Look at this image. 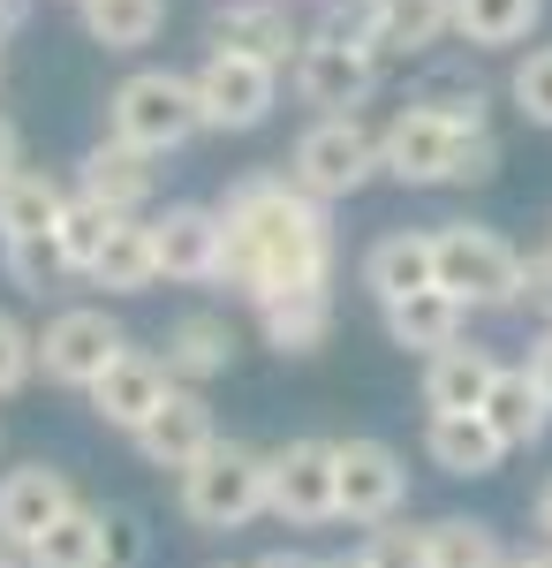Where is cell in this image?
<instances>
[{"mask_svg":"<svg viewBox=\"0 0 552 568\" xmlns=\"http://www.w3.org/2000/svg\"><path fill=\"white\" fill-rule=\"evenodd\" d=\"M409 106H425L431 122H447V130H462V136H484L492 122V91L477 84L469 69H425L417 77V91H409Z\"/></svg>","mask_w":552,"mask_h":568,"instance_id":"484cf974","label":"cell"},{"mask_svg":"<svg viewBox=\"0 0 552 568\" xmlns=\"http://www.w3.org/2000/svg\"><path fill=\"white\" fill-rule=\"evenodd\" d=\"M251 568H318L310 554H296V546H280V554H265V561H251Z\"/></svg>","mask_w":552,"mask_h":568,"instance_id":"ee69618b","label":"cell"},{"mask_svg":"<svg viewBox=\"0 0 552 568\" xmlns=\"http://www.w3.org/2000/svg\"><path fill=\"white\" fill-rule=\"evenodd\" d=\"M205 39H213V53H243V61H265V69H296L303 53V31L280 0H219Z\"/></svg>","mask_w":552,"mask_h":568,"instance_id":"7c38bea8","label":"cell"},{"mask_svg":"<svg viewBox=\"0 0 552 568\" xmlns=\"http://www.w3.org/2000/svg\"><path fill=\"white\" fill-rule=\"evenodd\" d=\"M69 213V190L39 168H16L0 182V243H31V235H53Z\"/></svg>","mask_w":552,"mask_h":568,"instance_id":"603a6c76","label":"cell"},{"mask_svg":"<svg viewBox=\"0 0 552 568\" xmlns=\"http://www.w3.org/2000/svg\"><path fill=\"white\" fill-rule=\"evenodd\" d=\"M167 394H174V379H167V364H160V349H122L114 364H106V379L91 387V417L136 439L160 409H167Z\"/></svg>","mask_w":552,"mask_h":568,"instance_id":"5bb4252c","label":"cell"},{"mask_svg":"<svg viewBox=\"0 0 552 568\" xmlns=\"http://www.w3.org/2000/svg\"><path fill=\"white\" fill-rule=\"evenodd\" d=\"M538 23H545V0H454L462 45H522Z\"/></svg>","mask_w":552,"mask_h":568,"instance_id":"4dcf8cb0","label":"cell"},{"mask_svg":"<svg viewBox=\"0 0 552 568\" xmlns=\"http://www.w3.org/2000/svg\"><path fill=\"white\" fill-rule=\"evenodd\" d=\"M334 493H340V516L348 524L379 530L409 500V463L386 439H334Z\"/></svg>","mask_w":552,"mask_h":568,"instance_id":"9c48e42d","label":"cell"},{"mask_svg":"<svg viewBox=\"0 0 552 568\" xmlns=\"http://www.w3.org/2000/svg\"><path fill=\"white\" fill-rule=\"evenodd\" d=\"M454 144L462 130L431 122L425 106H393V122L379 130V175H393L401 190H431L454 175Z\"/></svg>","mask_w":552,"mask_h":568,"instance_id":"8fae6325","label":"cell"},{"mask_svg":"<svg viewBox=\"0 0 552 568\" xmlns=\"http://www.w3.org/2000/svg\"><path fill=\"white\" fill-rule=\"evenodd\" d=\"M508 568H552V554H522V561H508Z\"/></svg>","mask_w":552,"mask_h":568,"instance_id":"7dc6e473","label":"cell"},{"mask_svg":"<svg viewBox=\"0 0 552 568\" xmlns=\"http://www.w3.org/2000/svg\"><path fill=\"white\" fill-rule=\"evenodd\" d=\"M492 433H500V447H538L545 439V425H552V409H545V394L530 387V372H508L500 364V379H492V394H484V409H477Z\"/></svg>","mask_w":552,"mask_h":568,"instance_id":"d4e9b609","label":"cell"},{"mask_svg":"<svg viewBox=\"0 0 552 568\" xmlns=\"http://www.w3.org/2000/svg\"><path fill=\"white\" fill-rule=\"evenodd\" d=\"M265 516L296 530H318L340 516V493H334V439H288L265 455Z\"/></svg>","mask_w":552,"mask_h":568,"instance_id":"52a82bcc","label":"cell"},{"mask_svg":"<svg viewBox=\"0 0 552 568\" xmlns=\"http://www.w3.org/2000/svg\"><path fill=\"white\" fill-rule=\"evenodd\" d=\"M0 258H8V281H16V288H31V296H45L53 281H69V265H61V243H53V235L0 243Z\"/></svg>","mask_w":552,"mask_h":568,"instance_id":"e575fe53","label":"cell"},{"mask_svg":"<svg viewBox=\"0 0 552 568\" xmlns=\"http://www.w3.org/2000/svg\"><path fill=\"white\" fill-rule=\"evenodd\" d=\"M364 288L379 296V311L439 288V251H431L425 227H393V235H379V243L364 251Z\"/></svg>","mask_w":552,"mask_h":568,"instance_id":"d6986e66","label":"cell"},{"mask_svg":"<svg viewBox=\"0 0 552 568\" xmlns=\"http://www.w3.org/2000/svg\"><path fill=\"white\" fill-rule=\"evenodd\" d=\"M318 568H371V561H364V546H356V554H326Z\"/></svg>","mask_w":552,"mask_h":568,"instance_id":"bcb514c9","label":"cell"},{"mask_svg":"<svg viewBox=\"0 0 552 568\" xmlns=\"http://www.w3.org/2000/svg\"><path fill=\"white\" fill-rule=\"evenodd\" d=\"M91 281H99L106 296H144V288L160 281L152 220H114V235H106V251H99V265H91Z\"/></svg>","mask_w":552,"mask_h":568,"instance_id":"83f0119b","label":"cell"},{"mask_svg":"<svg viewBox=\"0 0 552 568\" xmlns=\"http://www.w3.org/2000/svg\"><path fill=\"white\" fill-rule=\"evenodd\" d=\"M425 455L447 478H492L508 463V447L484 417H425Z\"/></svg>","mask_w":552,"mask_h":568,"instance_id":"7402d4cb","label":"cell"},{"mask_svg":"<svg viewBox=\"0 0 552 568\" xmlns=\"http://www.w3.org/2000/svg\"><path fill=\"white\" fill-rule=\"evenodd\" d=\"M213 568H235V561H213Z\"/></svg>","mask_w":552,"mask_h":568,"instance_id":"681fc988","label":"cell"},{"mask_svg":"<svg viewBox=\"0 0 552 568\" xmlns=\"http://www.w3.org/2000/svg\"><path fill=\"white\" fill-rule=\"evenodd\" d=\"M106 235H114V213H99V205H84V197H69V213H61V227H53L61 265H69L76 281H91V265H99V251H106Z\"/></svg>","mask_w":552,"mask_h":568,"instance_id":"d6a6232c","label":"cell"},{"mask_svg":"<svg viewBox=\"0 0 552 568\" xmlns=\"http://www.w3.org/2000/svg\"><path fill=\"white\" fill-rule=\"evenodd\" d=\"M0 568H23V554H16V546H0Z\"/></svg>","mask_w":552,"mask_h":568,"instance_id":"c3c4849f","label":"cell"},{"mask_svg":"<svg viewBox=\"0 0 552 568\" xmlns=\"http://www.w3.org/2000/svg\"><path fill=\"white\" fill-rule=\"evenodd\" d=\"M106 516V568H136L144 561V516L136 508H99Z\"/></svg>","mask_w":552,"mask_h":568,"instance_id":"f35d334b","label":"cell"},{"mask_svg":"<svg viewBox=\"0 0 552 568\" xmlns=\"http://www.w3.org/2000/svg\"><path fill=\"white\" fill-rule=\"evenodd\" d=\"M182 516L197 530H243L265 516V447L219 439L213 455L182 478Z\"/></svg>","mask_w":552,"mask_h":568,"instance_id":"5b68a950","label":"cell"},{"mask_svg":"<svg viewBox=\"0 0 552 568\" xmlns=\"http://www.w3.org/2000/svg\"><path fill=\"white\" fill-rule=\"evenodd\" d=\"M31 372H39V334L16 311H0V402L16 387H31Z\"/></svg>","mask_w":552,"mask_h":568,"instance_id":"d590c367","label":"cell"},{"mask_svg":"<svg viewBox=\"0 0 552 568\" xmlns=\"http://www.w3.org/2000/svg\"><path fill=\"white\" fill-rule=\"evenodd\" d=\"M462 318H469V311L454 304L447 288H425V296H409V304L386 311V342H393V349H417L431 364L439 349H454V342H462Z\"/></svg>","mask_w":552,"mask_h":568,"instance_id":"cb8c5ba5","label":"cell"},{"mask_svg":"<svg viewBox=\"0 0 552 568\" xmlns=\"http://www.w3.org/2000/svg\"><path fill=\"white\" fill-rule=\"evenodd\" d=\"M76 8H84V0H76Z\"/></svg>","mask_w":552,"mask_h":568,"instance_id":"f907efd6","label":"cell"},{"mask_svg":"<svg viewBox=\"0 0 552 568\" xmlns=\"http://www.w3.org/2000/svg\"><path fill=\"white\" fill-rule=\"evenodd\" d=\"M190 84H197L205 130H257V122L280 106V69L243 61V53H205V69H197Z\"/></svg>","mask_w":552,"mask_h":568,"instance_id":"30bf717a","label":"cell"},{"mask_svg":"<svg viewBox=\"0 0 552 568\" xmlns=\"http://www.w3.org/2000/svg\"><path fill=\"white\" fill-rule=\"evenodd\" d=\"M122 349H129L122 318L99 311V304H69V311H53V318L39 326V372L53 379V387H76V394L99 387L106 364H114Z\"/></svg>","mask_w":552,"mask_h":568,"instance_id":"8992f818","label":"cell"},{"mask_svg":"<svg viewBox=\"0 0 552 568\" xmlns=\"http://www.w3.org/2000/svg\"><path fill=\"white\" fill-rule=\"evenodd\" d=\"M386 61L379 53H364V45L348 39H326V31H310L296 53V69H288V84H296L303 106H318V114H356L371 91H379Z\"/></svg>","mask_w":552,"mask_h":568,"instance_id":"ba28073f","label":"cell"},{"mask_svg":"<svg viewBox=\"0 0 552 568\" xmlns=\"http://www.w3.org/2000/svg\"><path fill=\"white\" fill-rule=\"evenodd\" d=\"M371 175H379V130L364 114H318L296 136V152H288V182L303 197H318V205L356 197Z\"/></svg>","mask_w":552,"mask_h":568,"instance_id":"277c9868","label":"cell"},{"mask_svg":"<svg viewBox=\"0 0 552 568\" xmlns=\"http://www.w3.org/2000/svg\"><path fill=\"white\" fill-rule=\"evenodd\" d=\"M136 447H144V463L152 470H174V478H190L205 455L219 447V417H213V402L197 387H174L167 394V409L136 433Z\"/></svg>","mask_w":552,"mask_h":568,"instance_id":"2e32d148","label":"cell"},{"mask_svg":"<svg viewBox=\"0 0 552 568\" xmlns=\"http://www.w3.org/2000/svg\"><path fill=\"white\" fill-rule=\"evenodd\" d=\"M69 508H84L76 485H69V470H53V463H23V470H8V478H0V546H16V554L39 546Z\"/></svg>","mask_w":552,"mask_h":568,"instance_id":"9a60e30c","label":"cell"},{"mask_svg":"<svg viewBox=\"0 0 552 568\" xmlns=\"http://www.w3.org/2000/svg\"><path fill=\"white\" fill-rule=\"evenodd\" d=\"M197 130H205V114H197V84L174 77V69H136V77H122L114 99H106V136L129 144V152H144V160L182 152Z\"/></svg>","mask_w":552,"mask_h":568,"instance_id":"7a4b0ae2","label":"cell"},{"mask_svg":"<svg viewBox=\"0 0 552 568\" xmlns=\"http://www.w3.org/2000/svg\"><path fill=\"white\" fill-rule=\"evenodd\" d=\"M522 296L552 311V251H538V258H522Z\"/></svg>","mask_w":552,"mask_h":568,"instance_id":"ab89813d","label":"cell"},{"mask_svg":"<svg viewBox=\"0 0 552 568\" xmlns=\"http://www.w3.org/2000/svg\"><path fill=\"white\" fill-rule=\"evenodd\" d=\"M84 31L106 53H136L167 31V0H84Z\"/></svg>","mask_w":552,"mask_h":568,"instance_id":"f546056e","label":"cell"},{"mask_svg":"<svg viewBox=\"0 0 552 568\" xmlns=\"http://www.w3.org/2000/svg\"><path fill=\"white\" fill-rule=\"evenodd\" d=\"M508 99L522 106V122H538V130H552V45H530V53L514 61Z\"/></svg>","mask_w":552,"mask_h":568,"instance_id":"836d02e7","label":"cell"},{"mask_svg":"<svg viewBox=\"0 0 552 568\" xmlns=\"http://www.w3.org/2000/svg\"><path fill=\"white\" fill-rule=\"evenodd\" d=\"M160 364H167L174 387H205L219 372H235V326L219 311H182L160 334Z\"/></svg>","mask_w":552,"mask_h":568,"instance_id":"ac0fdd59","label":"cell"},{"mask_svg":"<svg viewBox=\"0 0 552 568\" xmlns=\"http://www.w3.org/2000/svg\"><path fill=\"white\" fill-rule=\"evenodd\" d=\"M492 175H500V136H492V130H484V136H462V144H454V175H447V182L484 190Z\"/></svg>","mask_w":552,"mask_h":568,"instance_id":"74e56055","label":"cell"},{"mask_svg":"<svg viewBox=\"0 0 552 568\" xmlns=\"http://www.w3.org/2000/svg\"><path fill=\"white\" fill-rule=\"evenodd\" d=\"M425 554H431V568H508L500 561V530L477 524V516H439V524H425Z\"/></svg>","mask_w":552,"mask_h":568,"instance_id":"1f68e13d","label":"cell"},{"mask_svg":"<svg viewBox=\"0 0 552 568\" xmlns=\"http://www.w3.org/2000/svg\"><path fill=\"white\" fill-rule=\"evenodd\" d=\"M492 379H500V364L484 349H469V342H454V349H439L425 364V409L431 417H477Z\"/></svg>","mask_w":552,"mask_h":568,"instance_id":"ffe728a7","label":"cell"},{"mask_svg":"<svg viewBox=\"0 0 552 568\" xmlns=\"http://www.w3.org/2000/svg\"><path fill=\"white\" fill-rule=\"evenodd\" d=\"M23 568H106V516L69 508L39 546H23Z\"/></svg>","mask_w":552,"mask_h":568,"instance_id":"f1b7e54d","label":"cell"},{"mask_svg":"<svg viewBox=\"0 0 552 568\" xmlns=\"http://www.w3.org/2000/svg\"><path fill=\"white\" fill-rule=\"evenodd\" d=\"M23 23H31V0H0V45L16 39V31H23Z\"/></svg>","mask_w":552,"mask_h":568,"instance_id":"7bdbcfd3","label":"cell"},{"mask_svg":"<svg viewBox=\"0 0 552 568\" xmlns=\"http://www.w3.org/2000/svg\"><path fill=\"white\" fill-rule=\"evenodd\" d=\"M152 251H160V281H219L227 273V227L219 205H167L152 220Z\"/></svg>","mask_w":552,"mask_h":568,"instance_id":"4fadbf2b","label":"cell"},{"mask_svg":"<svg viewBox=\"0 0 552 568\" xmlns=\"http://www.w3.org/2000/svg\"><path fill=\"white\" fill-rule=\"evenodd\" d=\"M16 168H23V130H16V122L0 114V182L16 175Z\"/></svg>","mask_w":552,"mask_h":568,"instance_id":"b9f144b4","label":"cell"},{"mask_svg":"<svg viewBox=\"0 0 552 568\" xmlns=\"http://www.w3.org/2000/svg\"><path fill=\"white\" fill-rule=\"evenodd\" d=\"M257 326H265V349H280V356H318L326 342H334V288L273 296V304H257Z\"/></svg>","mask_w":552,"mask_h":568,"instance_id":"44dd1931","label":"cell"},{"mask_svg":"<svg viewBox=\"0 0 552 568\" xmlns=\"http://www.w3.org/2000/svg\"><path fill=\"white\" fill-rule=\"evenodd\" d=\"M530 516H538V530H545V538H552V478L538 485V500H530Z\"/></svg>","mask_w":552,"mask_h":568,"instance_id":"f6af8a7d","label":"cell"},{"mask_svg":"<svg viewBox=\"0 0 552 568\" xmlns=\"http://www.w3.org/2000/svg\"><path fill=\"white\" fill-rule=\"evenodd\" d=\"M364 561H371V568H431L425 530H409L401 516H393V524H379L371 538H364Z\"/></svg>","mask_w":552,"mask_h":568,"instance_id":"8d00e7d4","label":"cell"},{"mask_svg":"<svg viewBox=\"0 0 552 568\" xmlns=\"http://www.w3.org/2000/svg\"><path fill=\"white\" fill-rule=\"evenodd\" d=\"M219 227H227L219 281L235 296L273 304V296H303V288H334V220L288 175H243L219 197Z\"/></svg>","mask_w":552,"mask_h":568,"instance_id":"6da1fadb","label":"cell"},{"mask_svg":"<svg viewBox=\"0 0 552 568\" xmlns=\"http://www.w3.org/2000/svg\"><path fill=\"white\" fill-rule=\"evenodd\" d=\"M371 8H379V61L431 53L439 39H454V0H371Z\"/></svg>","mask_w":552,"mask_h":568,"instance_id":"4316f807","label":"cell"},{"mask_svg":"<svg viewBox=\"0 0 552 568\" xmlns=\"http://www.w3.org/2000/svg\"><path fill=\"white\" fill-rule=\"evenodd\" d=\"M431 251H439V288L462 311H514L522 304V251L508 235L477 227V220H447L431 227Z\"/></svg>","mask_w":552,"mask_h":568,"instance_id":"3957f363","label":"cell"},{"mask_svg":"<svg viewBox=\"0 0 552 568\" xmlns=\"http://www.w3.org/2000/svg\"><path fill=\"white\" fill-rule=\"evenodd\" d=\"M152 190H160V168L144 152L114 144V136H99L84 160H76V197L99 205V213H114V220H136L152 205Z\"/></svg>","mask_w":552,"mask_h":568,"instance_id":"e0dca14e","label":"cell"},{"mask_svg":"<svg viewBox=\"0 0 552 568\" xmlns=\"http://www.w3.org/2000/svg\"><path fill=\"white\" fill-rule=\"evenodd\" d=\"M522 372H530V387L545 394V409H552V326L538 334V349H530V364H522Z\"/></svg>","mask_w":552,"mask_h":568,"instance_id":"60d3db41","label":"cell"}]
</instances>
